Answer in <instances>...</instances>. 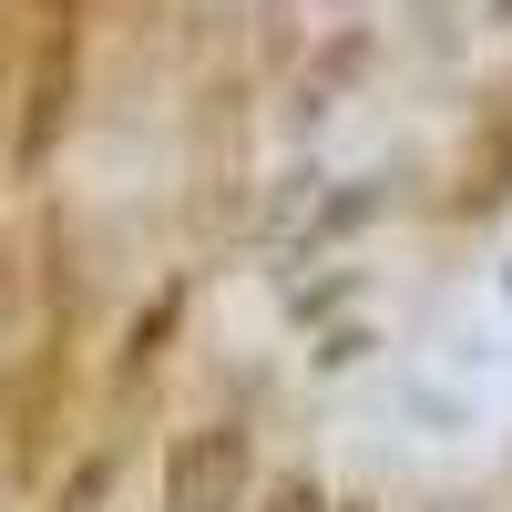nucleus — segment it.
I'll return each mask as SVG.
<instances>
[{
  "instance_id": "1",
  "label": "nucleus",
  "mask_w": 512,
  "mask_h": 512,
  "mask_svg": "<svg viewBox=\"0 0 512 512\" xmlns=\"http://www.w3.org/2000/svg\"><path fill=\"white\" fill-rule=\"evenodd\" d=\"M236 502H246V431L236 420H205L164 461V512H236Z\"/></svg>"
},
{
  "instance_id": "2",
  "label": "nucleus",
  "mask_w": 512,
  "mask_h": 512,
  "mask_svg": "<svg viewBox=\"0 0 512 512\" xmlns=\"http://www.w3.org/2000/svg\"><path fill=\"white\" fill-rule=\"evenodd\" d=\"M62 113H72V41H41V62H31V103H21V144H11L21 175H41V164H52Z\"/></svg>"
},
{
  "instance_id": "4",
  "label": "nucleus",
  "mask_w": 512,
  "mask_h": 512,
  "mask_svg": "<svg viewBox=\"0 0 512 512\" xmlns=\"http://www.w3.org/2000/svg\"><path fill=\"white\" fill-rule=\"evenodd\" d=\"M512 205V123H492L482 154L461 164V216H502Z\"/></svg>"
},
{
  "instance_id": "7",
  "label": "nucleus",
  "mask_w": 512,
  "mask_h": 512,
  "mask_svg": "<svg viewBox=\"0 0 512 512\" xmlns=\"http://www.w3.org/2000/svg\"><path fill=\"white\" fill-rule=\"evenodd\" d=\"M113 492V461H82V472H72V492H62V512H93Z\"/></svg>"
},
{
  "instance_id": "9",
  "label": "nucleus",
  "mask_w": 512,
  "mask_h": 512,
  "mask_svg": "<svg viewBox=\"0 0 512 512\" xmlns=\"http://www.w3.org/2000/svg\"><path fill=\"white\" fill-rule=\"evenodd\" d=\"M0 318H11V246H0Z\"/></svg>"
},
{
  "instance_id": "11",
  "label": "nucleus",
  "mask_w": 512,
  "mask_h": 512,
  "mask_svg": "<svg viewBox=\"0 0 512 512\" xmlns=\"http://www.w3.org/2000/svg\"><path fill=\"white\" fill-rule=\"evenodd\" d=\"M502 297H512V277H502Z\"/></svg>"
},
{
  "instance_id": "10",
  "label": "nucleus",
  "mask_w": 512,
  "mask_h": 512,
  "mask_svg": "<svg viewBox=\"0 0 512 512\" xmlns=\"http://www.w3.org/2000/svg\"><path fill=\"white\" fill-rule=\"evenodd\" d=\"M338 512H379V502H338Z\"/></svg>"
},
{
  "instance_id": "3",
  "label": "nucleus",
  "mask_w": 512,
  "mask_h": 512,
  "mask_svg": "<svg viewBox=\"0 0 512 512\" xmlns=\"http://www.w3.org/2000/svg\"><path fill=\"white\" fill-rule=\"evenodd\" d=\"M41 390H52V359H41V369H21L11 390H0V472H11V482L41 461Z\"/></svg>"
},
{
  "instance_id": "5",
  "label": "nucleus",
  "mask_w": 512,
  "mask_h": 512,
  "mask_svg": "<svg viewBox=\"0 0 512 512\" xmlns=\"http://www.w3.org/2000/svg\"><path fill=\"white\" fill-rule=\"evenodd\" d=\"M369 216H379V185H349V195H338L328 216L308 226V246H328V236H349V226H369Z\"/></svg>"
},
{
  "instance_id": "8",
  "label": "nucleus",
  "mask_w": 512,
  "mask_h": 512,
  "mask_svg": "<svg viewBox=\"0 0 512 512\" xmlns=\"http://www.w3.org/2000/svg\"><path fill=\"white\" fill-rule=\"evenodd\" d=\"M267 512H338V502H328L308 472H297V482H277V492H267Z\"/></svg>"
},
{
  "instance_id": "6",
  "label": "nucleus",
  "mask_w": 512,
  "mask_h": 512,
  "mask_svg": "<svg viewBox=\"0 0 512 512\" xmlns=\"http://www.w3.org/2000/svg\"><path fill=\"white\" fill-rule=\"evenodd\" d=\"M175 308H185V297H154V308L134 318V369H144V359L164 349V338H175Z\"/></svg>"
}]
</instances>
